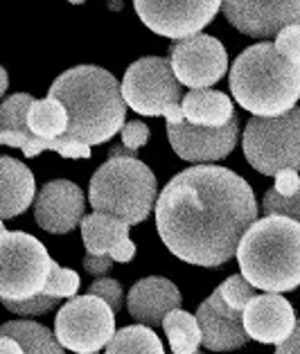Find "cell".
I'll use <instances>...</instances> for the list:
<instances>
[{
    "label": "cell",
    "mask_w": 300,
    "mask_h": 354,
    "mask_svg": "<svg viewBox=\"0 0 300 354\" xmlns=\"http://www.w3.org/2000/svg\"><path fill=\"white\" fill-rule=\"evenodd\" d=\"M7 84H10V80H7V71H5L3 66H0V97H3V95H5Z\"/></svg>",
    "instance_id": "38"
},
{
    "label": "cell",
    "mask_w": 300,
    "mask_h": 354,
    "mask_svg": "<svg viewBox=\"0 0 300 354\" xmlns=\"http://www.w3.org/2000/svg\"><path fill=\"white\" fill-rule=\"evenodd\" d=\"M181 113L194 127H224L235 118V109L226 93L194 88L181 97Z\"/></svg>",
    "instance_id": "20"
},
{
    "label": "cell",
    "mask_w": 300,
    "mask_h": 354,
    "mask_svg": "<svg viewBox=\"0 0 300 354\" xmlns=\"http://www.w3.org/2000/svg\"><path fill=\"white\" fill-rule=\"evenodd\" d=\"M192 354H201V352H192Z\"/></svg>",
    "instance_id": "41"
},
{
    "label": "cell",
    "mask_w": 300,
    "mask_h": 354,
    "mask_svg": "<svg viewBox=\"0 0 300 354\" xmlns=\"http://www.w3.org/2000/svg\"><path fill=\"white\" fill-rule=\"evenodd\" d=\"M156 176L138 158H109L91 178L88 201L95 212L138 226L156 201Z\"/></svg>",
    "instance_id": "5"
},
{
    "label": "cell",
    "mask_w": 300,
    "mask_h": 354,
    "mask_svg": "<svg viewBox=\"0 0 300 354\" xmlns=\"http://www.w3.org/2000/svg\"><path fill=\"white\" fill-rule=\"evenodd\" d=\"M0 334L12 336L21 343L25 354H66L46 325L34 321H12L0 325Z\"/></svg>",
    "instance_id": "23"
},
{
    "label": "cell",
    "mask_w": 300,
    "mask_h": 354,
    "mask_svg": "<svg viewBox=\"0 0 300 354\" xmlns=\"http://www.w3.org/2000/svg\"><path fill=\"white\" fill-rule=\"evenodd\" d=\"M79 291V275L73 269H64L59 266L55 260L50 264V273H48V280L43 284V289L39 293H46V296H53V298H73L77 296Z\"/></svg>",
    "instance_id": "26"
},
{
    "label": "cell",
    "mask_w": 300,
    "mask_h": 354,
    "mask_svg": "<svg viewBox=\"0 0 300 354\" xmlns=\"http://www.w3.org/2000/svg\"><path fill=\"white\" fill-rule=\"evenodd\" d=\"M276 50L280 55H285L289 62L300 64V25L298 23H291L285 25L278 34H276Z\"/></svg>",
    "instance_id": "32"
},
{
    "label": "cell",
    "mask_w": 300,
    "mask_h": 354,
    "mask_svg": "<svg viewBox=\"0 0 300 354\" xmlns=\"http://www.w3.org/2000/svg\"><path fill=\"white\" fill-rule=\"evenodd\" d=\"M48 248L21 230L0 232V300H25L43 289L48 280Z\"/></svg>",
    "instance_id": "8"
},
{
    "label": "cell",
    "mask_w": 300,
    "mask_h": 354,
    "mask_svg": "<svg viewBox=\"0 0 300 354\" xmlns=\"http://www.w3.org/2000/svg\"><path fill=\"white\" fill-rule=\"evenodd\" d=\"M34 219L46 232L66 235L79 226L84 217V192L73 180L57 178L41 187L34 198Z\"/></svg>",
    "instance_id": "14"
},
{
    "label": "cell",
    "mask_w": 300,
    "mask_h": 354,
    "mask_svg": "<svg viewBox=\"0 0 300 354\" xmlns=\"http://www.w3.org/2000/svg\"><path fill=\"white\" fill-rule=\"evenodd\" d=\"M298 343H300V327L296 323L294 332H291L282 343H278L276 354H298Z\"/></svg>",
    "instance_id": "36"
},
{
    "label": "cell",
    "mask_w": 300,
    "mask_h": 354,
    "mask_svg": "<svg viewBox=\"0 0 300 354\" xmlns=\"http://www.w3.org/2000/svg\"><path fill=\"white\" fill-rule=\"evenodd\" d=\"M82 239L86 253L109 255L113 262H131L135 255V244L129 239V223L113 214L93 212L79 221Z\"/></svg>",
    "instance_id": "17"
},
{
    "label": "cell",
    "mask_w": 300,
    "mask_h": 354,
    "mask_svg": "<svg viewBox=\"0 0 300 354\" xmlns=\"http://www.w3.org/2000/svg\"><path fill=\"white\" fill-rule=\"evenodd\" d=\"M50 97L62 102L68 113L62 138L86 147L111 140L126 120L120 84L100 66H77L59 75L50 86Z\"/></svg>",
    "instance_id": "2"
},
{
    "label": "cell",
    "mask_w": 300,
    "mask_h": 354,
    "mask_svg": "<svg viewBox=\"0 0 300 354\" xmlns=\"http://www.w3.org/2000/svg\"><path fill=\"white\" fill-rule=\"evenodd\" d=\"M278 194L282 196H294L300 194V178L298 169H282L276 174V185H273Z\"/></svg>",
    "instance_id": "34"
},
{
    "label": "cell",
    "mask_w": 300,
    "mask_h": 354,
    "mask_svg": "<svg viewBox=\"0 0 300 354\" xmlns=\"http://www.w3.org/2000/svg\"><path fill=\"white\" fill-rule=\"evenodd\" d=\"M111 266H113V260L109 255H91V253L84 255V269L91 275H97L100 278V275L109 273Z\"/></svg>",
    "instance_id": "35"
},
{
    "label": "cell",
    "mask_w": 300,
    "mask_h": 354,
    "mask_svg": "<svg viewBox=\"0 0 300 354\" xmlns=\"http://www.w3.org/2000/svg\"><path fill=\"white\" fill-rule=\"evenodd\" d=\"M230 93L257 118L282 115L300 97V64L289 62L269 41L255 43L230 68Z\"/></svg>",
    "instance_id": "4"
},
{
    "label": "cell",
    "mask_w": 300,
    "mask_h": 354,
    "mask_svg": "<svg viewBox=\"0 0 300 354\" xmlns=\"http://www.w3.org/2000/svg\"><path fill=\"white\" fill-rule=\"evenodd\" d=\"M91 296H97L106 302V305L113 309V314L122 309V284L113 278H100L88 287Z\"/></svg>",
    "instance_id": "33"
},
{
    "label": "cell",
    "mask_w": 300,
    "mask_h": 354,
    "mask_svg": "<svg viewBox=\"0 0 300 354\" xmlns=\"http://www.w3.org/2000/svg\"><path fill=\"white\" fill-rule=\"evenodd\" d=\"M194 318L201 332V345L212 352L237 350L248 341L242 327V312H235L233 307H228L221 300L217 289L210 293V298L201 302Z\"/></svg>",
    "instance_id": "16"
},
{
    "label": "cell",
    "mask_w": 300,
    "mask_h": 354,
    "mask_svg": "<svg viewBox=\"0 0 300 354\" xmlns=\"http://www.w3.org/2000/svg\"><path fill=\"white\" fill-rule=\"evenodd\" d=\"M0 302H3V307L12 314L41 316V314H48L50 309H55L59 305V298L46 296V293H37V296L25 298V300H0Z\"/></svg>",
    "instance_id": "30"
},
{
    "label": "cell",
    "mask_w": 300,
    "mask_h": 354,
    "mask_svg": "<svg viewBox=\"0 0 300 354\" xmlns=\"http://www.w3.org/2000/svg\"><path fill=\"white\" fill-rule=\"evenodd\" d=\"M169 68L176 82L194 88H210L228 71V55L219 39L210 34H192L178 39L169 50Z\"/></svg>",
    "instance_id": "10"
},
{
    "label": "cell",
    "mask_w": 300,
    "mask_h": 354,
    "mask_svg": "<svg viewBox=\"0 0 300 354\" xmlns=\"http://www.w3.org/2000/svg\"><path fill=\"white\" fill-rule=\"evenodd\" d=\"M93 354H97V352H93Z\"/></svg>",
    "instance_id": "42"
},
{
    "label": "cell",
    "mask_w": 300,
    "mask_h": 354,
    "mask_svg": "<svg viewBox=\"0 0 300 354\" xmlns=\"http://www.w3.org/2000/svg\"><path fill=\"white\" fill-rule=\"evenodd\" d=\"M242 278L269 293L294 291L300 284V223L267 214L244 230L235 248Z\"/></svg>",
    "instance_id": "3"
},
{
    "label": "cell",
    "mask_w": 300,
    "mask_h": 354,
    "mask_svg": "<svg viewBox=\"0 0 300 354\" xmlns=\"http://www.w3.org/2000/svg\"><path fill=\"white\" fill-rule=\"evenodd\" d=\"M104 354H165L158 334L147 325H129L113 332Z\"/></svg>",
    "instance_id": "25"
},
{
    "label": "cell",
    "mask_w": 300,
    "mask_h": 354,
    "mask_svg": "<svg viewBox=\"0 0 300 354\" xmlns=\"http://www.w3.org/2000/svg\"><path fill=\"white\" fill-rule=\"evenodd\" d=\"M219 10L237 32L262 41L300 21V0H221Z\"/></svg>",
    "instance_id": "12"
},
{
    "label": "cell",
    "mask_w": 300,
    "mask_h": 354,
    "mask_svg": "<svg viewBox=\"0 0 300 354\" xmlns=\"http://www.w3.org/2000/svg\"><path fill=\"white\" fill-rule=\"evenodd\" d=\"M244 156L264 176H276L282 169H298L300 165V111L276 118L248 120L244 131Z\"/></svg>",
    "instance_id": "7"
},
{
    "label": "cell",
    "mask_w": 300,
    "mask_h": 354,
    "mask_svg": "<svg viewBox=\"0 0 300 354\" xmlns=\"http://www.w3.org/2000/svg\"><path fill=\"white\" fill-rule=\"evenodd\" d=\"M32 100L34 97L28 93H16L12 97H7L0 104V129H7V131H28L25 115H28Z\"/></svg>",
    "instance_id": "27"
},
{
    "label": "cell",
    "mask_w": 300,
    "mask_h": 354,
    "mask_svg": "<svg viewBox=\"0 0 300 354\" xmlns=\"http://www.w3.org/2000/svg\"><path fill=\"white\" fill-rule=\"evenodd\" d=\"M120 133H122V145L113 147L109 151V158H133L140 147L149 142V127L144 122H138V120L124 122Z\"/></svg>",
    "instance_id": "28"
},
{
    "label": "cell",
    "mask_w": 300,
    "mask_h": 354,
    "mask_svg": "<svg viewBox=\"0 0 300 354\" xmlns=\"http://www.w3.org/2000/svg\"><path fill=\"white\" fill-rule=\"evenodd\" d=\"M217 291H219L221 300H224L228 307H233L235 312H242L246 307V302L255 296V289L242 278V275H230L228 280L219 284Z\"/></svg>",
    "instance_id": "29"
},
{
    "label": "cell",
    "mask_w": 300,
    "mask_h": 354,
    "mask_svg": "<svg viewBox=\"0 0 300 354\" xmlns=\"http://www.w3.org/2000/svg\"><path fill=\"white\" fill-rule=\"evenodd\" d=\"M153 203L158 235L169 253L210 269L233 260L239 237L257 219L246 178L217 165L178 171Z\"/></svg>",
    "instance_id": "1"
},
{
    "label": "cell",
    "mask_w": 300,
    "mask_h": 354,
    "mask_svg": "<svg viewBox=\"0 0 300 354\" xmlns=\"http://www.w3.org/2000/svg\"><path fill=\"white\" fill-rule=\"evenodd\" d=\"M124 104L138 115H165L167 124L183 122V86L176 82L169 62L162 57H142L126 68L120 86Z\"/></svg>",
    "instance_id": "6"
},
{
    "label": "cell",
    "mask_w": 300,
    "mask_h": 354,
    "mask_svg": "<svg viewBox=\"0 0 300 354\" xmlns=\"http://www.w3.org/2000/svg\"><path fill=\"white\" fill-rule=\"evenodd\" d=\"M181 302V291H178L174 282L151 275V278H142L133 284L131 291H129L126 307L129 314L138 323L147 327H158L165 314L171 312V309H178Z\"/></svg>",
    "instance_id": "18"
},
{
    "label": "cell",
    "mask_w": 300,
    "mask_h": 354,
    "mask_svg": "<svg viewBox=\"0 0 300 354\" xmlns=\"http://www.w3.org/2000/svg\"><path fill=\"white\" fill-rule=\"evenodd\" d=\"M162 330L167 334L171 354H192L201 345V332L196 325V318L192 314L183 312L181 307L171 309L162 318Z\"/></svg>",
    "instance_id": "24"
},
{
    "label": "cell",
    "mask_w": 300,
    "mask_h": 354,
    "mask_svg": "<svg viewBox=\"0 0 300 354\" xmlns=\"http://www.w3.org/2000/svg\"><path fill=\"white\" fill-rule=\"evenodd\" d=\"M242 327L248 339L264 345H278L296 327L294 307L280 293H255L242 309Z\"/></svg>",
    "instance_id": "15"
},
{
    "label": "cell",
    "mask_w": 300,
    "mask_h": 354,
    "mask_svg": "<svg viewBox=\"0 0 300 354\" xmlns=\"http://www.w3.org/2000/svg\"><path fill=\"white\" fill-rule=\"evenodd\" d=\"M0 354H25L21 343L7 334H0Z\"/></svg>",
    "instance_id": "37"
},
{
    "label": "cell",
    "mask_w": 300,
    "mask_h": 354,
    "mask_svg": "<svg viewBox=\"0 0 300 354\" xmlns=\"http://www.w3.org/2000/svg\"><path fill=\"white\" fill-rule=\"evenodd\" d=\"M5 230V223H3V219H0V232H3Z\"/></svg>",
    "instance_id": "40"
},
{
    "label": "cell",
    "mask_w": 300,
    "mask_h": 354,
    "mask_svg": "<svg viewBox=\"0 0 300 354\" xmlns=\"http://www.w3.org/2000/svg\"><path fill=\"white\" fill-rule=\"evenodd\" d=\"M115 332L113 309L97 296H73L59 309L55 321V339L64 350L77 354L100 352Z\"/></svg>",
    "instance_id": "9"
},
{
    "label": "cell",
    "mask_w": 300,
    "mask_h": 354,
    "mask_svg": "<svg viewBox=\"0 0 300 354\" xmlns=\"http://www.w3.org/2000/svg\"><path fill=\"white\" fill-rule=\"evenodd\" d=\"M0 145L5 147H19L28 158L39 156L41 151H57L64 158H91V147L82 142L66 140V138H57V140H41V138L32 136L30 131H7L0 129Z\"/></svg>",
    "instance_id": "21"
},
{
    "label": "cell",
    "mask_w": 300,
    "mask_h": 354,
    "mask_svg": "<svg viewBox=\"0 0 300 354\" xmlns=\"http://www.w3.org/2000/svg\"><path fill=\"white\" fill-rule=\"evenodd\" d=\"M133 7L151 32L178 41L210 25L221 0H133Z\"/></svg>",
    "instance_id": "11"
},
{
    "label": "cell",
    "mask_w": 300,
    "mask_h": 354,
    "mask_svg": "<svg viewBox=\"0 0 300 354\" xmlns=\"http://www.w3.org/2000/svg\"><path fill=\"white\" fill-rule=\"evenodd\" d=\"M25 124H28V131L41 140H57L68 129V113L62 102L48 95L46 100H32Z\"/></svg>",
    "instance_id": "22"
},
{
    "label": "cell",
    "mask_w": 300,
    "mask_h": 354,
    "mask_svg": "<svg viewBox=\"0 0 300 354\" xmlns=\"http://www.w3.org/2000/svg\"><path fill=\"white\" fill-rule=\"evenodd\" d=\"M239 136L237 120H228L224 127H194L190 122L167 124V138L178 158L187 162H214L226 158L235 149Z\"/></svg>",
    "instance_id": "13"
},
{
    "label": "cell",
    "mask_w": 300,
    "mask_h": 354,
    "mask_svg": "<svg viewBox=\"0 0 300 354\" xmlns=\"http://www.w3.org/2000/svg\"><path fill=\"white\" fill-rule=\"evenodd\" d=\"M68 3H73V5H82L84 0H68Z\"/></svg>",
    "instance_id": "39"
},
{
    "label": "cell",
    "mask_w": 300,
    "mask_h": 354,
    "mask_svg": "<svg viewBox=\"0 0 300 354\" xmlns=\"http://www.w3.org/2000/svg\"><path fill=\"white\" fill-rule=\"evenodd\" d=\"M37 194L34 174L12 156H0V219L19 217L30 208Z\"/></svg>",
    "instance_id": "19"
},
{
    "label": "cell",
    "mask_w": 300,
    "mask_h": 354,
    "mask_svg": "<svg viewBox=\"0 0 300 354\" xmlns=\"http://www.w3.org/2000/svg\"><path fill=\"white\" fill-rule=\"evenodd\" d=\"M262 210H264V217H267V214H280V217H289L298 221L300 219V194L282 196L271 187L269 192L264 194Z\"/></svg>",
    "instance_id": "31"
}]
</instances>
